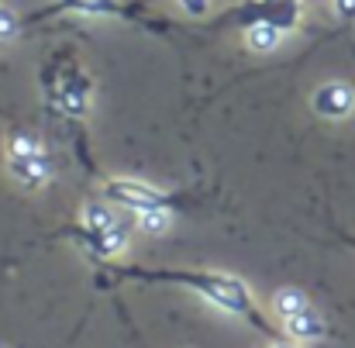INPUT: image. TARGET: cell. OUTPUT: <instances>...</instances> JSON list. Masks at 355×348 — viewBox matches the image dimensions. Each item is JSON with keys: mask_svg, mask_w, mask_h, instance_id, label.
<instances>
[{"mask_svg": "<svg viewBox=\"0 0 355 348\" xmlns=\"http://www.w3.org/2000/svg\"><path fill=\"white\" fill-rule=\"evenodd\" d=\"M42 87L52 101V107H59L69 117H83L90 111V97H94V80L87 73H80L69 59H52L42 73Z\"/></svg>", "mask_w": 355, "mask_h": 348, "instance_id": "2", "label": "cell"}, {"mask_svg": "<svg viewBox=\"0 0 355 348\" xmlns=\"http://www.w3.org/2000/svg\"><path fill=\"white\" fill-rule=\"evenodd\" d=\"M138 225H141V232L162 234L169 225H173V211H169V207H148V211L138 214Z\"/></svg>", "mask_w": 355, "mask_h": 348, "instance_id": "13", "label": "cell"}, {"mask_svg": "<svg viewBox=\"0 0 355 348\" xmlns=\"http://www.w3.org/2000/svg\"><path fill=\"white\" fill-rule=\"evenodd\" d=\"M300 14H304V0H241L214 21V28L235 24L241 31H248L252 24H272L286 35L300 24Z\"/></svg>", "mask_w": 355, "mask_h": 348, "instance_id": "4", "label": "cell"}, {"mask_svg": "<svg viewBox=\"0 0 355 348\" xmlns=\"http://www.w3.org/2000/svg\"><path fill=\"white\" fill-rule=\"evenodd\" d=\"M118 214L111 211V204H90L83 211V228L90 232H107V228H118Z\"/></svg>", "mask_w": 355, "mask_h": 348, "instance_id": "12", "label": "cell"}, {"mask_svg": "<svg viewBox=\"0 0 355 348\" xmlns=\"http://www.w3.org/2000/svg\"><path fill=\"white\" fill-rule=\"evenodd\" d=\"M335 14L345 17V21H352L355 17V0H335Z\"/></svg>", "mask_w": 355, "mask_h": 348, "instance_id": "17", "label": "cell"}, {"mask_svg": "<svg viewBox=\"0 0 355 348\" xmlns=\"http://www.w3.org/2000/svg\"><path fill=\"white\" fill-rule=\"evenodd\" d=\"M7 162H10V173H14L24 186H45V180L52 176V162L45 159V152L28 155V159H7Z\"/></svg>", "mask_w": 355, "mask_h": 348, "instance_id": "9", "label": "cell"}, {"mask_svg": "<svg viewBox=\"0 0 355 348\" xmlns=\"http://www.w3.org/2000/svg\"><path fill=\"white\" fill-rule=\"evenodd\" d=\"M279 42H283V31L272 28V24H252V28L245 31V45H248L252 52H272Z\"/></svg>", "mask_w": 355, "mask_h": 348, "instance_id": "11", "label": "cell"}, {"mask_svg": "<svg viewBox=\"0 0 355 348\" xmlns=\"http://www.w3.org/2000/svg\"><path fill=\"white\" fill-rule=\"evenodd\" d=\"M104 276H118V279H138V283H169V286H183L200 293L204 300H211L218 311H228L241 321H248L252 328H259L262 335H269L272 342H283L279 331H272V324L262 317V311L252 300V290L245 286V279H238L232 272H214V269H145V266H104Z\"/></svg>", "mask_w": 355, "mask_h": 348, "instance_id": "1", "label": "cell"}, {"mask_svg": "<svg viewBox=\"0 0 355 348\" xmlns=\"http://www.w3.org/2000/svg\"><path fill=\"white\" fill-rule=\"evenodd\" d=\"M69 238H76L80 241V248H87L90 255H97V259H114L121 255L124 248H128V241H131V228L128 225H118V228H107V232H90V228H69Z\"/></svg>", "mask_w": 355, "mask_h": 348, "instance_id": "6", "label": "cell"}, {"mask_svg": "<svg viewBox=\"0 0 355 348\" xmlns=\"http://www.w3.org/2000/svg\"><path fill=\"white\" fill-rule=\"evenodd\" d=\"M272 348H297V345H293V342H286V338H283V342H276V345H272Z\"/></svg>", "mask_w": 355, "mask_h": 348, "instance_id": "18", "label": "cell"}, {"mask_svg": "<svg viewBox=\"0 0 355 348\" xmlns=\"http://www.w3.org/2000/svg\"><path fill=\"white\" fill-rule=\"evenodd\" d=\"M286 324V338L290 342H321L324 335H328V324H324V317L311 307V311H304V314H297V317H290V321H283Z\"/></svg>", "mask_w": 355, "mask_h": 348, "instance_id": "8", "label": "cell"}, {"mask_svg": "<svg viewBox=\"0 0 355 348\" xmlns=\"http://www.w3.org/2000/svg\"><path fill=\"white\" fill-rule=\"evenodd\" d=\"M314 111L324 121H345L355 111V90L349 83H324L314 94Z\"/></svg>", "mask_w": 355, "mask_h": 348, "instance_id": "7", "label": "cell"}, {"mask_svg": "<svg viewBox=\"0 0 355 348\" xmlns=\"http://www.w3.org/2000/svg\"><path fill=\"white\" fill-rule=\"evenodd\" d=\"M38 152H42V141L35 134L17 131L14 138H7V159H28V155H38Z\"/></svg>", "mask_w": 355, "mask_h": 348, "instance_id": "14", "label": "cell"}, {"mask_svg": "<svg viewBox=\"0 0 355 348\" xmlns=\"http://www.w3.org/2000/svg\"><path fill=\"white\" fill-rule=\"evenodd\" d=\"M104 200L118 204V207H128L135 214H141L148 207H169V193H162L159 186H148L141 180H128V176L104 183Z\"/></svg>", "mask_w": 355, "mask_h": 348, "instance_id": "5", "label": "cell"}, {"mask_svg": "<svg viewBox=\"0 0 355 348\" xmlns=\"http://www.w3.org/2000/svg\"><path fill=\"white\" fill-rule=\"evenodd\" d=\"M24 28V17H17L10 7H3L0 3V42H10V38H17V31Z\"/></svg>", "mask_w": 355, "mask_h": 348, "instance_id": "15", "label": "cell"}, {"mask_svg": "<svg viewBox=\"0 0 355 348\" xmlns=\"http://www.w3.org/2000/svg\"><path fill=\"white\" fill-rule=\"evenodd\" d=\"M176 3L190 17H207V10H211V0H176Z\"/></svg>", "mask_w": 355, "mask_h": 348, "instance_id": "16", "label": "cell"}, {"mask_svg": "<svg viewBox=\"0 0 355 348\" xmlns=\"http://www.w3.org/2000/svg\"><path fill=\"white\" fill-rule=\"evenodd\" d=\"M55 14H97V17H128V21H141L148 28H169V21L162 17H152L145 0H52L49 7L35 10L24 17V28L31 24H42Z\"/></svg>", "mask_w": 355, "mask_h": 348, "instance_id": "3", "label": "cell"}, {"mask_svg": "<svg viewBox=\"0 0 355 348\" xmlns=\"http://www.w3.org/2000/svg\"><path fill=\"white\" fill-rule=\"evenodd\" d=\"M304 311H311V300H307L304 290L283 286V290L272 293V314H276L279 321H290V317H297V314H304Z\"/></svg>", "mask_w": 355, "mask_h": 348, "instance_id": "10", "label": "cell"}]
</instances>
